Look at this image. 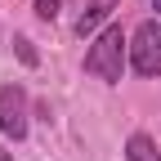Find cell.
<instances>
[{"mask_svg": "<svg viewBox=\"0 0 161 161\" xmlns=\"http://www.w3.org/2000/svg\"><path fill=\"white\" fill-rule=\"evenodd\" d=\"M125 36H121V27H103L94 36V45L85 49V72L98 76V80H108V85H116L121 72H125Z\"/></svg>", "mask_w": 161, "mask_h": 161, "instance_id": "cell-1", "label": "cell"}, {"mask_svg": "<svg viewBox=\"0 0 161 161\" xmlns=\"http://www.w3.org/2000/svg\"><path fill=\"white\" fill-rule=\"evenodd\" d=\"M130 67L139 76H157L161 72V23H139L134 40H130Z\"/></svg>", "mask_w": 161, "mask_h": 161, "instance_id": "cell-2", "label": "cell"}, {"mask_svg": "<svg viewBox=\"0 0 161 161\" xmlns=\"http://www.w3.org/2000/svg\"><path fill=\"white\" fill-rule=\"evenodd\" d=\"M0 130L9 139L27 134V94H23V85H5L0 90Z\"/></svg>", "mask_w": 161, "mask_h": 161, "instance_id": "cell-3", "label": "cell"}, {"mask_svg": "<svg viewBox=\"0 0 161 161\" xmlns=\"http://www.w3.org/2000/svg\"><path fill=\"white\" fill-rule=\"evenodd\" d=\"M116 5H121V0H90L85 9H80V18H76V36H94V31L112 18Z\"/></svg>", "mask_w": 161, "mask_h": 161, "instance_id": "cell-4", "label": "cell"}, {"mask_svg": "<svg viewBox=\"0 0 161 161\" xmlns=\"http://www.w3.org/2000/svg\"><path fill=\"white\" fill-rule=\"evenodd\" d=\"M125 161H161V148L152 143L148 134H130V143H125Z\"/></svg>", "mask_w": 161, "mask_h": 161, "instance_id": "cell-5", "label": "cell"}, {"mask_svg": "<svg viewBox=\"0 0 161 161\" xmlns=\"http://www.w3.org/2000/svg\"><path fill=\"white\" fill-rule=\"evenodd\" d=\"M36 18L54 23V18H58V0H36Z\"/></svg>", "mask_w": 161, "mask_h": 161, "instance_id": "cell-6", "label": "cell"}, {"mask_svg": "<svg viewBox=\"0 0 161 161\" xmlns=\"http://www.w3.org/2000/svg\"><path fill=\"white\" fill-rule=\"evenodd\" d=\"M14 45H18V58H23V63L31 67V63H36V49H31V40H23V36H18Z\"/></svg>", "mask_w": 161, "mask_h": 161, "instance_id": "cell-7", "label": "cell"}, {"mask_svg": "<svg viewBox=\"0 0 161 161\" xmlns=\"http://www.w3.org/2000/svg\"><path fill=\"white\" fill-rule=\"evenodd\" d=\"M0 161H14V157H9V152H5V148H0Z\"/></svg>", "mask_w": 161, "mask_h": 161, "instance_id": "cell-8", "label": "cell"}, {"mask_svg": "<svg viewBox=\"0 0 161 161\" xmlns=\"http://www.w3.org/2000/svg\"><path fill=\"white\" fill-rule=\"evenodd\" d=\"M152 9H157V14H161V0H152Z\"/></svg>", "mask_w": 161, "mask_h": 161, "instance_id": "cell-9", "label": "cell"}]
</instances>
